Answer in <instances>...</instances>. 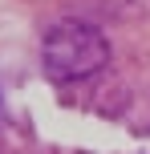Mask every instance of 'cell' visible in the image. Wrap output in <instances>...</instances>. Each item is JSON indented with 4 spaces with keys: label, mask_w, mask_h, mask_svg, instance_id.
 I'll return each mask as SVG.
<instances>
[{
    "label": "cell",
    "mask_w": 150,
    "mask_h": 154,
    "mask_svg": "<svg viewBox=\"0 0 150 154\" xmlns=\"http://www.w3.org/2000/svg\"><path fill=\"white\" fill-rule=\"evenodd\" d=\"M110 61V41L81 20H61L41 41V69L49 81H81Z\"/></svg>",
    "instance_id": "6da1fadb"
}]
</instances>
